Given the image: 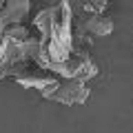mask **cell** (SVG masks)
Wrapping results in <instances>:
<instances>
[{"label": "cell", "mask_w": 133, "mask_h": 133, "mask_svg": "<svg viewBox=\"0 0 133 133\" xmlns=\"http://www.w3.org/2000/svg\"><path fill=\"white\" fill-rule=\"evenodd\" d=\"M40 33L33 31L31 36H5L0 40V80L14 76H29L36 71H44L40 66Z\"/></svg>", "instance_id": "obj_1"}, {"label": "cell", "mask_w": 133, "mask_h": 133, "mask_svg": "<svg viewBox=\"0 0 133 133\" xmlns=\"http://www.w3.org/2000/svg\"><path fill=\"white\" fill-rule=\"evenodd\" d=\"M5 2H7V0H0V11H2V7H5Z\"/></svg>", "instance_id": "obj_6"}, {"label": "cell", "mask_w": 133, "mask_h": 133, "mask_svg": "<svg viewBox=\"0 0 133 133\" xmlns=\"http://www.w3.org/2000/svg\"><path fill=\"white\" fill-rule=\"evenodd\" d=\"M78 14H102L107 7V0H66Z\"/></svg>", "instance_id": "obj_5"}, {"label": "cell", "mask_w": 133, "mask_h": 133, "mask_svg": "<svg viewBox=\"0 0 133 133\" xmlns=\"http://www.w3.org/2000/svg\"><path fill=\"white\" fill-rule=\"evenodd\" d=\"M44 100H53L60 104L73 107V104H84L89 100V84L84 80H73V78H60L51 76V80L38 91Z\"/></svg>", "instance_id": "obj_2"}, {"label": "cell", "mask_w": 133, "mask_h": 133, "mask_svg": "<svg viewBox=\"0 0 133 133\" xmlns=\"http://www.w3.org/2000/svg\"><path fill=\"white\" fill-rule=\"evenodd\" d=\"M113 31V20L102 14H82L76 24V42H91V38H104Z\"/></svg>", "instance_id": "obj_3"}, {"label": "cell", "mask_w": 133, "mask_h": 133, "mask_svg": "<svg viewBox=\"0 0 133 133\" xmlns=\"http://www.w3.org/2000/svg\"><path fill=\"white\" fill-rule=\"evenodd\" d=\"M31 14V0H7L0 11V40L5 38L9 29L24 24Z\"/></svg>", "instance_id": "obj_4"}]
</instances>
